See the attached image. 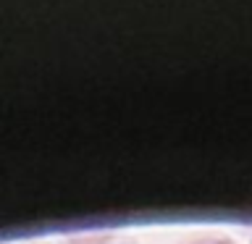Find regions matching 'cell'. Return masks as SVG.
Segmentation results:
<instances>
[{
  "mask_svg": "<svg viewBox=\"0 0 252 244\" xmlns=\"http://www.w3.org/2000/svg\"><path fill=\"white\" fill-rule=\"evenodd\" d=\"M184 244H231L226 239H220V236H197L192 242H184Z\"/></svg>",
  "mask_w": 252,
  "mask_h": 244,
  "instance_id": "1",
  "label": "cell"
},
{
  "mask_svg": "<svg viewBox=\"0 0 252 244\" xmlns=\"http://www.w3.org/2000/svg\"><path fill=\"white\" fill-rule=\"evenodd\" d=\"M5 244H39V242H29L27 239V242H5Z\"/></svg>",
  "mask_w": 252,
  "mask_h": 244,
  "instance_id": "2",
  "label": "cell"
}]
</instances>
